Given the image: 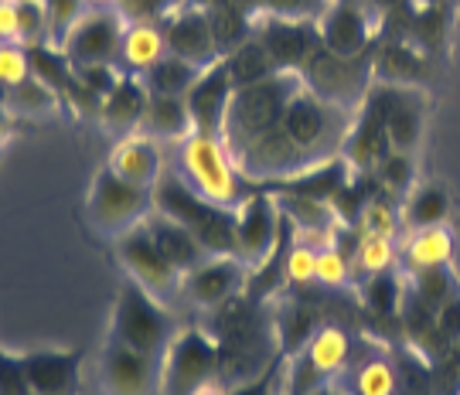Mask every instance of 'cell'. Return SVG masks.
Instances as JSON below:
<instances>
[{
    "mask_svg": "<svg viewBox=\"0 0 460 395\" xmlns=\"http://www.w3.org/2000/svg\"><path fill=\"white\" fill-rule=\"evenodd\" d=\"M358 296L362 303L378 317H395L402 313V300H406V280L395 276L393 269L385 273H376V276H365L362 286H358Z\"/></svg>",
    "mask_w": 460,
    "mask_h": 395,
    "instance_id": "836d02e7",
    "label": "cell"
},
{
    "mask_svg": "<svg viewBox=\"0 0 460 395\" xmlns=\"http://www.w3.org/2000/svg\"><path fill=\"white\" fill-rule=\"evenodd\" d=\"M188 4H195V7H212V4H222V0H188Z\"/></svg>",
    "mask_w": 460,
    "mask_h": 395,
    "instance_id": "9f6ffc18",
    "label": "cell"
},
{
    "mask_svg": "<svg viewBox=\"0 0 460 395\" xmlns=\"http://www.w3.org/2000/svg\"><path fill=\"white\" fill-rule=\"evenodd\" d=\"M113 246L116 263H119L127 280H133L140 290H147L164 307L181 303V273L167 263V256L154 242V235H150L147 222H140L130 232H123L119 239H113Z\"/></svg>",
    "mask_w": 460,
    "mask_h": 395,
    "instance_id": "9c48e42d",
    "label": "cell"
},
{
    "mask_svg": "<svg viewBox=\"0 0 460 395\" xmlns=\"http://www.w3.org/2000/svg\"><path fill=\"white\" fill-rule=\"evenodd\" d=\"M454 232L450 225H429V229H410V235L402 239V259L410 266V273L416 269H444L454 263Z\"/></svg>",
    "mask_w": 460,
    "mask_h": 395,
    "instance_id": "484cf974",
    "label": "cell"
},
{
    "mask_svg": "<svg viewBox=\"0 0 460 395\" xmlns=\"http://www.w3.org/2000/svg\"><path fill=\"white\" fill-rule=\"evenodd\" d=\"M437 330H440V338L447 345L460 341V294H454L437 307Z\"/></svg>",
    "mask_w": 460,
    "mask_h": 395,
    "instance_id": "681fc988",
    "label": "cell"
},
{
    "mask_svg": "<svg viewBox=\"0 0 460 395\" xmlns=\"http://www.w3.org/2000/svg\"><path fill=\"white\" fill-rule=\"evenodd\" d=\"M376 191L385 195L389 201H402L416 188V154H402V150H389L382 157V164L372 174Z\"/></svg>",
    "mask_w": 460,
    "mask_h": 395,
    "instance_id": "4dcf8cb0",
    "label": "cell"
},
{
    "mask_svg": "<svg viewBox=\"0 0 460 395\" xmlns=\"http://www.w3.org/2000/svg\"><path fill=\"white\" fill-rule=\"evenodd\" d=\"M147 99H150V92H147V85H144V79L123 75V79L102 96V102H99L96 123L110 133L113 140L130 136V133H140L144 113H147Z\"/></svg>",
    "mask_w": 460,
    "mask_h": 395,
    "instance_id": "44dd1931",
    "label": "cell"
},
{
    "mask_svg": "<svg viewBox=\"0 0 460 395\" xmlns=\"http://www.w3.org/2000/svg\"><path fill=\"white\" fill-rule=\"evenodd\" d=\"M31 395H41V392H31Z\"/></svg>",
    "mask_w": 460,
    "mask_h": 395,
    "instance_id": "680465c9",
    "label": "cell"
},
{
    "mask_svg": "<svg viewBox=\"0 0 460 395\" xmlns=\"http://www.w3.org/2000/svg\"><path fill=\"white\" fill-rule=\"evenodd\" d=\"M385 106V133L389 147L402 154H416L427 130V92L423 85H389L376 83Z\"/></svg>",
    "mask_w": 460,
    "mask_h": 395,
    "instance_id": "9a60e30c",
    "label": "cell"
},
{
    "mask_svg": "<svg viewBox=\"0 0 460 395\" xmlns=\"http://www.w3.org/2000/svg\"><path fill=\"white\" fill-rule=\"evenodd\" d=\"M150 195H154V208L157 212L178 218L184 229L195 232L198 242L208 252H215V256L235 252V212L205 201L174 167H167L164 174H161V181L154 184Z\"/></svg>",
    "mask_w": 460,
    "mask_h": 395,
    "instance_id": "277c9868",
    "label": "cell"
},
{
    "mask_svg": "<svg viewBox=\"0 0 460 395\" xmlns=\"http://www.w3.org/2000/svg\"><path fill=\"white\" fill-rule=\"evenodd\" d=\"M410 294L420 300V303H427L429 311L437 313V307L444 303V300H450V296L457 294V286H454V280H450V269H416V273H410Z\"/></svg>",
    "mask_w": 460,
    "mask_h": 395,
    "instance_id": "f35d334b",
    "label": "cell"
},
{
    "mask_svg": "<svg viewBox=\"0 0 460 395\" xmlns=\"http://www.w3.org/2000/svg\"><path fill=\"white\" fill-rule=\"evenodd\" d=\"M116 4H119V0H85L89 11H116Z\"/></svg>",
    "mask_w": 460,
    "mask_h": 395,
    "instance_id": "db71d44e",
    "label": "cell"
},
{
    "mask_svg": "<svg viewBox=\"0 0 460 395\" xmlns=\"http://www.w3.org/2000/svg\"><path fill=\"white\" fill-rule=\"evenodd\" d=\"M106 167L116 171L123 181L137 184V188H147L154 191V184L161 181L171 161H167V147L161 140H154L147 133H130V136H119L106 157Z\"/></svg>",
    "mask_w": 460,
    "mask_h": 395,
    "instance_id": "d6986e66",
    "label": "cell"
},
{
    "mask_svg": "<svg viewBox=\"0 0 460 395\" xmlns=\"http://www.w3.org/2000/svg\"><path fill=\"white\" fill-rule=\"evenodd\" d=\"M252 34L263 41L279 72H300L311 51L321 45L314 21H279V17L260 14L252 21Z\"/></svg>",
    "mask_w": 460,
    "mask_h": 395,
    "instance_id": "e0dca14e",
    "label": "cell"
},
{
    "mask_svg": "<svg viewBox=\"0 0 460 395\" xmlns=\"http://www.w3.org/2000/svg\"><path fill=\"white\" fill-rule=\"evenodd\" d=\"M201 75V68L184 62L178 55H164L157 66L144 75L150 96H188V89L195 85V79Z\"/></svg>",
    "mask_w": 460,
    "mask_h": 395,
    "instance_id": "1f68e13d",
    "label": "cell"
},
{
    "mask_svg": "<svg viewBox=\"0 0 460 395\" xmlns=\"http://www.w3.org/2000/svg\"><path fill=\"white\" fill-rule=\"evenodd\" d=\"M273 324H277V338H279L283 355H296L300 347L311 341L314 330L321 328L317 313H314L307 303H300V300H287V303L273 313Z\"/></svg>",
    "mask_w": 460,
    "mask_h": 395,
    "instance_id": "f546056e",
    "label": "cell"
},
{
    "mask_svg": "<svg viewBox=\"0 0 460 395\" xmlns=\"http://www.w3.org/2000/svg\"><path fill=\"white\" fill-rule=\"evenodd\" d=\"M150 212H154V195L147 188L123 181L106 164L93 174L89 191H85V222L93 225L96 235L113 242L133 225H140Z\"/></svg>",
    "mask_w": 460,
    "mask_h": 395,
    "instance_id": "52a82bcc",
    "label": "cell"
},
{
    "mask_svg": "<svg viewBox=\"0 0 460 395\" xmlns=\"http://www.w3.org/2000/svg\"><path fill=\"white\" fill-rule=\"evenodd\" d=\"M171 167L181 174L184 181L195 188L205 201H212L218 208H239L243 198L249 195L246 181L235 167V157L229 147L222 144L218 133H188L181 144L174 147V161Z\"/></svg>",
    "mask_w": 460,
    "mask_h": 395,
    "instance_id": "7a4b0ae2",
    "label": "cell"
},
{
    "mask_svg": "<svg viewBox=\"0 0 460 395\" xmlns=\"http://www.w3.org/2000/svg\"><path fill=\"white\" fill-rule=\"evenodd\" d=\"M314 280L321 283L324 290H341L351 283V263H348V252H341V246H328L317 249V273H314Z\"/></svg>",
    "mask_w": 460,
    "mask_h": 395,
    "instance_id": "b9f144b4",
    "label": "cell"
},
{
    "mask_svg": "<svg viewBox=\"0 0 460 395\" xmlns=\"http://www.w3.org/2000/svg\"><path fill=\"white\" fill-rule=\"evenodd\" d=\"M314 273H317V249L311 242H304V239H296L294 232H290V242L283 249V283H290V286H311Z\"/></svg>",
    "mask_w": 460,
    "mask_h": 395,
    "instance_id": "74e56055",
    "label": "cell"
},
{
    "mask_svg": "<svg viewBox=\"0 0 460 395\" xmlns=\"http://www.w3.org/2000/svg\"><path fill=\"white\" fill-rule=\"evenodd\" d=\"M123 31L127 21L119 11H85L58 41V51L68 58V66H116Z\"/></svg>",
    "mask_w": 460,
    "mask_h": 395,
    "instance_id": "7c38bea8",
    "label": "cell"
},
{
    "mask_svg": "<svg viewBox=\"0 0 460 395\" xmlns=\"http://www.w3.org/2000/svg\"><path fill=\"white\" fill-rule=\"evenodd\" d=\"M287 235V218L279 212L273 191H249L243 205L235 208V256L249 266L260 269L277 256Z\"/></svg>",
    "mask_w": 460,
    "mask_h": 395,
    "instance_id": "30bf717a",
    "label": "cell"
},
{
    "mask_svg": "<svg viewBox=\"0 0 460 395\" xmlns=\"http://www.w3.org/2000/svg\"><path fill=\"white\" fill-rule=\"evenodd\" d=\"M161 28H164L167 55H178V58H184V62H191L198 68H208L215 62H222V51L215 45L205 7L184 4L181 11H174Z\"/></svg>",
    "mask_w": 460,
    "mask_h": 395,
    "instance_id": "ac0fdd59",
    "label": "cell"
},
{
    "mask_svg": "<svg viewBox=\"0 0 460 395\" xmlns=\"http://www.w3.org/2000/svg\"><path fill=\"white\" fill-rule=\"evenodd\" d=\"M218 375V341L208 328H178L161 355L157 395H195Z\"/></svg>",
    "mask_w": 460,
    "mask_h": 395,
    "instance_id": "8992f818",
    "label": "cell"
},
{
    "mask_svg": "<svg viewBox=\"0 0 460 395\" xmlns=\"http://www.w3.org/2000/svg\"><path fill=\"white\" fill-rule=\"evenodd\" d=\"M328 0H260V14L279 21H317Z\"/></svg>",
    "mask_w": 460,
    "mask_h": 395,
    "instance_id": "f6af8a7d",
    "label": "cell"
},
{
    "mask_svg": "<svg viewBox=\"0 0 460 395\" xmlns=\"http://www.w3.org/2000/svg\"><path fill=\"white\" fill-rule=\"evenodd\" d=\"M157 375H161V358L137 351L116 338H106L99 351L102 395H157Z\"/></svg>",
    "mask_w": 460,
    "mask_h": 395,
    "instance_id": "4fadbf2b",
    "label": "cell"
},
{
    "mask_svg": "<svg viewBox=\"0 0 460 395\" xmlns=\"http://www.w3.org/2000/svg\"><path fill=\"white\" fill-rule=\"evenodd\" d=\"M222 62H226V68H229L232 85H235V89L252 85V83H263V79H270L273 72H279V68L273 66V58H270V51L263 48V41H260L256 34H249L246 41H243L239 48H232Z\"/></svg>",
    "mask_w": 460,
    "mask_h": 395,
    "instance_id": "f1b7e54d",
    "label": "cell"
},
{
    "mask_svg": "<svg viewBox=\"0 0 460 395\" xmlns=\"http://www.w3.org/2000/svg\"><path fill=\"white\" fill-rule=\"evenodd\" d=\"M17 28H21V45L24 48L49 45V4L45 0H17Z\"/></svg>",
    "mask_w": 460,
    "mask_h": 395,
    "instance_id": "ab89813d",
    "label": "cell"
},
{
    "mask_svg": "<svg viewBox=\"0 0 460 395\" xmlns=\"http://www.w3.org/2000/svg\"><path fill=\"white\" fill-rule=\"evenodd\" d=\"M164 55H167V45L161 24H154V21H127L123 45H119V62H116L123 75L144 79Z\"/></svg>",
    "mask_w": 460,
    "mask_h": 395,
    "instance_id": "cb8c5ba5",
    "label": "cell"
},
{
    "mask_svg": "<svg viewBox=\"0 0 460 395\" xmlns=\"http://www.w3.org/2000/svg\"><path fill=\"white\" fill-rule=\"evenodd\" d=\"M0 395H31L24 362L14 355H4V351H0Z\"/></svg>",
    "mask_w": 460,
    "mask_h": 395,
    "instance_id": "c3c4849f",
    "label": "cell"
},
{
    "mask_svg": "<svg viewBox=\"0 0 460 395\" xmlns=\"http://www.w3.org/2000/svg\"><path fill=\"white\" fill-rule=\"evenodd\" d=\"M4 106L17 116V119H55V116L66 113V99L55 85L41 83L38 75L24 79L21 85L7 89Z\"/></svg>",
    "mask_w": 460,
    "mask_h": 395,
    "instance_id": "4316f807",
    "label": "cell"
},
{
    "mask_svg": "<svg viewBox=\"0 0 460 395\" xmlns=\"http://www.w3.org/2000/svg\"><path fill=\"white\" fill-rule=\"evenodd\" d=\"M317 38L321 45L338 55H368L372 45V11L355 0H328L317 14Z\"/></svg>",
    "mask_w": 460,
    "mask_h": 395,
    "instance_id": "2e32d148",
    "label": "cell"
},
{
    "mask_svg": "<svg viewBox=\"0 0 460 395\" xmlns=\"http://www.w3.org/2000/svg\"><path fill=\"white\" fill-rule=\"evenodd\" d=\"M174 330H178V324H174L171 307L154 300L133 280H123L113 303V317H110V338L161 358L167 341L174 338Z\"/></svg>",
    "mask_w": 460,
    "mask_h": 395,
    "instance_id": "ba28073f",
    "label": "cell"
},
{
    "mask_svg": "<svg viewBox=\"0 0 460 395\" xmlns=\"http://www.w3.org/2000/svg\"><path fill=\"white\" fill-rule=\"evenodd\" d=\"M24 362V375L31 392L41 395H75V382H79V355L75 351H62V347H38L21 355Z\"/></svg>",
    "mask_w": 460,
    "mask_h": 395,
    "instance_id": "7402d4cb",
    "label": "cell"
},
{
    "mask_svg": "<svg viewBox=\"0 0 460 395\" xmlns=\"http://www.w3.org/2000/svg\"><path fill=\"white\" fill-rule=\"evenodd\" d=\"M389 150L393 147H389V133H385V106H382L378 85H372V92L362 102V110L355 113V123H351V133H348L341 161L348 164L351 174L372 178Z\"/></svg>",
    "mask_w": 460,
    "mask_h": 395,
    "instance_id": "5bb4252c",
    "label": "cell"
},
{
    "mask_svg": "<svg viewBox=\"0 0 460 395\" xmlns=\"http://www.w3.org/2000/svg\"><path fill=\"white\" fill-rule=\"evenodd\" d=\"M300 79L314 96L328 99L348 113H358L372 92V85H376L372 51L368 55H338V51L317 45L300 68Z\"/></svg>",
    "mask_w": 460,
    "mask_h": 395,
    "instance_id": "5b68a950",
    "label": "cell"
},
{
    "mask_svg": "<svg viewBox=\"0 0 460 395\" xmlns=\"http://www.w3.org/2000/svg\"><path fill=\"white\" fill-rule=\"evenodd\" d=\"M351 123H355V113H348L328 99L314 96L307 85L296 89L283 116H279V130L294 140L307 171L328 164V161H338L345 154Z\"/></svg>",
    "mask_w": 460,
    "mask_h": 395,
    "instance_id": "6da1fadb",
    "label": "cell"
},
{
    "mask_svg": "<svg viewBox=\"0 0 460 395\" xmlns=\"http://www.w3.org/2000/svg\"><path fill=\"white\" fill-rule=\"evenodd\" d=\"M0 41H17V45H21V28H17V0H0Z\"/></svg>",
    "mask_w": 460,
    "mask_h": 395,
    "instance_id": "f907efd6",
    "label": "cell"
},
{
    "mask_svg": "<svg viewBox=\"0 0 460 395\" xmlns=\"http://www.w3.org/2000/svg\"><path fill=\"white\" fill-rule=\"evenodd\" d=\"M72 75H75L89 92H96L99 99L106 96V92L123 79L119 66H72Z\"/></svg>",
    "mask_w": 460,
    "mask_h": 395,
    "instance_id": "7dc6e473",
    "label": "cell"
},
{
    "mask_svg": "<svg viewBox=\"0 0 460 395\" xmlns=\"http://www.w3.org/2000/svg\"><path fill=\"white\" fill-rule=\"evenodd\" d=\"M4 96H7V89H4V85H0V102H4Z\"/></svg>",
    "mask_w": 460,
    "mask_h": 395,
    "instance_id": "6f0895ef",
    "label": "cell"
},
{
    "mask_svg": "<svg viewBox=\"0 0 460 395\" xmlns=\"http://www.w3.org/2000/svg\"><path fill=\"white\" fill-rule=\"evenodd\" d=\"M147 222V229H150V235H154V242L161 246V252L167 256V263L174 266L178 273H191L205 256H212L208 249L198 242V235L191 229H184L178 218H171V215H164V212H154L144 218Z\"/></svg>",
    "mask_w": 460,
    "mask_h": 395,
    "instance_id": "603a6c76",
    "label": "cell"
},
{
    "mask_svg": "<svg viewBox=\"0 0 460 395\" xmlns=\"http://www.w3.org/2000/svg\"><path fill=\"white\" fill-rule=\"evenodd\" d=\"M195 395H226V389H222L218 382H212V385H205V389H198Z\"/></svg>",
    "mask_w": 460,
    "mask_h": 395,
    "instance_id": "11a10c76",
    "label": "cell"
},
{
    "mask_svg": "<svg viewBox=\"0 0 460 395\" xmlns=\"http://www.w3.org/2000/svg\"><path fill=\"white\" fill-rule=\"evenodd\" d=\"M205 14H208L212 38H215V45H218V51H222V58H226L232 48H239L249 34H252V17H246L239 7H232L229 0L205 7Z\"/></svg>",
    "mask_w": 460,
    "mask_h": 395,
    "instance_id": "e575fe53",
    "label": "cell"
},
{
    "mask_svg": "<svg viewBox=\"0 0 460 395\" xmlns=\"http://www.w3.org/2000/svg\"><path fill=\"white\" fill-rule=\"evenodd\" d=\"M355 395H395L399 392V375H395L393 362H385L382 355H372L368 362L358 364L355 382H351Z\"/></svg>",
    "mask_w": 460,
    "mask_h": 395,
    "instance_id": "8d00e7d4",
    "label": "cell"
},
{
    "mask_svg": "<svg viewBox=\"0 0 460 395\" xmlns=\"http://www.w3.org/2000/svg\"><path fill=\"white\" fill-rule=\"evenodd\" d=\"M249 280H252V269L235 252H226V256H215L212 252L191 273L181 276V303L212 313L222 303H229L239 294H246Z\"/></svg>",
    "mask_w": 460,
    "mask_h": 395,
    "instance_id": "8fae6325",
    "label": "cell"
},
{
    "mask_svg": "<svg viewBox=\"0 0 460 395\" xmlns=\"http://www.w3.org/2000/svg\"><path fill=\"white\" fill-rule=\"evenodd\" d=\"M14 123H17V116L0 102V150L11 144V136H14Z\"/></svg>",
    "mask_w": 460,
    "mask_h": 395,
    "instance_id": "816d5d0a",
    "label": "cell"
},
{
    "mask_svg": "<svg viewBox=\"0 0 460 395\" xmlns=\"http://www.w3.org/2000/svg\"><path fill=\"white\" fill-rule=\"evenodd\" d=\"M450 208H454L450 191H447L444 184L427 181V184H416L410 195L402 198L399 218H402L406 229H429V225H447Z\"/></svg>",
    "mask_w": 460,
    "mask_h": 395,
    "instance_id": "83f0119b",
    "label": "cell"
},
{
    "mask_svg": "<svg viewBox=\"0 0 460 395\" xmlns=\"http://www.w3.org/2000/svg\"><path fill=\"white\" fill-rule=\"evenodd\" d=\"M45 4H49V28H51L49 45L58 48V41L68 34V28H72L89 7H85V0H45Z\"/></svg>",
    "mask_w": 460,
    "mask_h": 395,
    "instance_id": "bcb514c9",
    "label": "cell"
},
{
    "mask_svg": "<svg viewBox=\"0 0 460 395\" xmlns=\"http://www.w3.org/2000/svg\"><path fill=\"white\" fill-rule=\"evenodd\" d=\"M358 229L362 232H372V235H385V239H395L399 229H402V218L399 212L393 208V201L382 195H372L365 201L362 215H358Z\"/></svg>",
    "mask_w": 460,
    "mask_h": 395,
    "instance_id": "60d3db41",
    "label": "cell"
},
{
    "mask_svg": "<svg viewBox=\"0 0 460 395\" xmlns=\"http://www.w3.org/2000/svg\"><path fill=\"white\" fill-rule=\"evenodd\" d=\"M300 85H304L300 72H273L263 83L243 85L232 92L229 113H226L222 133H218L232 157H239L252 140H260L266 130L277 127L287 102L294 99Z\"/></svg>",
    "mask_w": 460,
    "mask_h": 395,
    "instance_id": "3957f363",
    "label": "cell"
},
{
    "mask_svg": "<svg viewBox=\"0 0 460 395\" xmlns=\"http://www.w3.org/2000/svg\"><path fill=\"white\" fill-rule=\"evenodd\" d=\"M140 130L154 136V140H161L164 147H178L188 133H195L184 96H150Z\"/></svg>",
    "mask_w": 460,
    "mask_h": 395,
    "instance_id": "d4e9b609",
    "label": "cell"
},
{
    "mask_svg": "<svg viewBox=\"0 0 460 395\" xmlns=\"http://www.w3.org/2000/svg\"><path fill=\"white\" fill-rule=\"evenodd\" d=\"M307 395H355V392H351V389H341V385H334V382H324V385H317V389Z\"/></svg>",
    "mask_w": 460,
    "mask_h": 395,
    "instance_id": "f5cc1de1",
    "label": "cell"
},
{
    "mask_svg": "<svg viewBox=\"0 0 460 395\" xmlns=\"http://www.w3.org/2000/svg\"><path fill=\"white\" fill-rule=\"evenodd\" d=\"M24 79H31V55L17 41H0V85L14 89Z\"/></svg>",
    "mask_w": 460,
    "mask_h": 395,
    "instance_id": "7bdbcfd3",
    "label": "cell"
},
{
    "mask_svg": "<svg viewBox=\"0 0 460 395\" xmlns=\"http://www.w3.org/2000/svg\"><path fill=\"white\" fill-rule=\"evenodd\" d=\"M188 0H119L116 11L123 14V21H154L164 24L174 11H181Z\"/></svg>",
    "mask_w": 460,
    "mask_h": 395,
    "instance_id": "ee69618b",
    "label": "cell"
},
{
    "mask_svg": "<svg viewBox=\"0 0 460 395\" xmlns=\"http://www.w3.org/2000/svg\"><path fill=\"white\" fill-rule=\"evenodd\" d=\"M232 92H235V85H232V75H229V68H226V62H215V66L201 68V75H198L195 85H191L188 96H184L195 130L222 133Z\"/></svg>",
    "mask_w": 460,
    "mask_h": 395,
    "instance_id": "ffe728a7",
    "label": "cell"
},
{
    "mask_svg": "<svg viewBox=\"0 0 460 395\" xmlns=\"http://www.w3.org/2000/svg\"><path fill=\"white\" fill-rule=\"evenodd\" d=\"M376 79L389 85H423V58L406 45H385L372 58Z\"/></svg>",
    "mask_w": 460,
    "mask_h": 395,
    "instance_id": "d6a6232c",
    "label": "cell"
},
{
    "mask_svg": "<svg viewBox=\"0 0 460 395\" xmlns=\"http://www.w3.org/2000/svg\"><path fill=\"white\" fill-rule=\"evenodd\" d=\"M395 259H399L395 239L372 235V232H358V242H355V266H358V273H365V276L385 273V269L395 266Z\"/></svg>",
    "mask_w": 460,
    "mask_h": 395,
    "instance_id": "d590c367",
    "label": "cell"
}]
</instances>
